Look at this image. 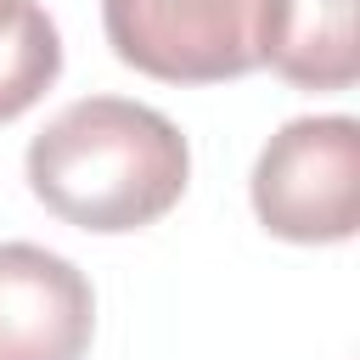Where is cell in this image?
<instances>
[{
    "label": "cell",
    "instance_id": "obj_1",
    "mask_svg": "<svg viewBox=\"0 0 360 360\" xmlns=\"http://www.w3.org/2000/svg\"><path fill=\"white\" fill-rule=\"evenodd\" d=\"M28 191L79 231L124 236L158 225L191 180V146L174 118L124 96L68 101L28 141Z\"/></svg>",
    "mask_w": 360,
    "mask_h": 360
},
{
    "label": "cell",
    "instance_id": "obj_2",
    "mask_svg": "<svg viewBox=\"0 0 360 360\" xmlns=\"http://www.w3.org/2000/svg\"><path fill=\"white\" fill-rule=\"evenodd\" d=\"M248 197L259 225L281 242H349L360 225V124L349 112L281 124L253 163Z\"/></svg>",
    "mask_w": 360,
    "mask_h": 360
},
{
    "label": "cell",
    "instance_id": "obj_3",
    "mask_svg": "<svg viewBox=\"0 0 360 360\" xmlns=\"http://www.w3.org/2000/svg\"><path fill=\"white\" fill-rule=\"evenodd\" d=\"M107 45L163 84H225L259 68L264 0H101Z\"/></svg>",
    "mask_w": 360,
    "mask_h": 360
},
{
    "label": "cell",
    "instance_id": "obj_4",
    "mask_svg": "<svg viewBox=\"0 0 360 360\" xmlns=\"http://www.w3.org/2000/svg\"><path fill=\"white\" fill-rule=\"evenodd\" d=\"M96 292L84 270L39 242H0V360H84Z\"/></svg>",
    "mask_w": 360,
    "mask_h": 360
},
{
    "label": "cell",
    "instance_id": "obj_5",
    "mask_svg": "<svg viewBox=\"0 0 360 360\" xmlns=\"http://www.w3.org/2000/svg\"><path fill=\"white\" fill-rule=\"evenodd\" d=\"M259 68L298 90H349L360 79L354 0H264Z\"/></svg>",
    "mask_w": 360,
    "mask_h": 360
},
{
    "label": "cell",
    "instance_id": "obj_6",
    "mask_svg": "<svg viewBox=\"0 0 360 360\" xmlns=\"http://www.w3.org/2000/svg\"><path fill=\"white\" fill-rule=\"evenodd\" d=\"M62 73V34L39 0H0V124L22 118Z\"/></svg>",
    "mask_w": 360,
    "mask_h": 360
}]
</instances>
